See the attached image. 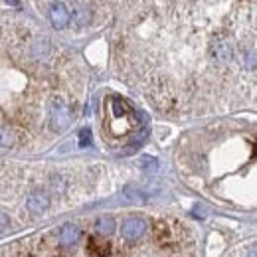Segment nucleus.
Instances as JSON below:
<instances>
[{
  "label": "nucleus",
  "instance_id": "f257e3e1",
  "mask_svg": "<svg viewBox=\"0 0 257 257\" xmlns=\"http://www.w3.org/2000/svg\"><path fill=\"white\" fill-rule=\"evenodd\" d=\"M107 128L115 137H125L135 128V111L121 97L107 99Z\"/></svg>",
  "mask_w": 257,
  "mask_h": 257
},
{
  "label": "nucleus",
  "instance_id": "f03ea898",
  "mask_svg": "<svg viewBox=\"0 0 257 257\" xmlns=\"http://www.w3.org/2000/svg\"><path fill=\"white\" fill-rule=\"evenodd\" d=\"M71 123V115H69V109L62 99H54L52 105H50V125L54 131L62 133L69 127Z\"/></svg>",
  "mask_w": 257,
  "mask_h": 257
},
{
  "label": "nucleus",
  "instance_id": "7ed1b4c3",
  "mask_svg": "<svg viewBox=\"0 0 257 257\" xmlns=\"http://www.w3.org/2000/svg\"><path fill=\"white\" fill-rule=\"evenodd\" d=\"M145 231H147V222H145L143 218H128L127 222L123 224V227H121L123 237H125V239H131V241L143 237Z\"/></svg>",
  "mask_w": 257,
  "mask_h": 257
},
{
  "label": "nucleus",
  "instance_id": "20e7f679",
  "mask_svg": "<svg viewBox=\"0 0 257 257\" xmlns=\"http://www.w3.org/2000/svg\"><path fill=\"white\" fill-rule=\"evenodd\" d=\"M50 20H52V24L56 28H65L69 24V20H71V12L67 10V6L64 2H54L50 6Z\"/></svg>",
  "mask_w": 257,
  "mask_h": 257
},
{
  "label": "nucleus",
  "instance_id": "39448f33",
  "mask_svg": "<svg viewBox=\"0 0 257 257\" xmlns=\"http://www.w3.org/2000/svg\"><path fill=\"white\" fill-rule=\"evenodd\" d=\"M79 235H81V231H79V227L73 224H65L60 227V231H58V241H60V245H73L77 239H79Z\"/></svg>",
  "mask_w": 257,
  "mask_h": 257
},
{
  "label": "nucleus",
  "instance_id": "423d86ee",
  "mask_svg": "<svg viewBox=\"0 0 257 257\" xmlns=\"http://www.w3.org/2000/svg\"><path fill=\"white\" fill-rule=\"evenodd\" d=\"M212 54L220 62H225V60L231 58V48H229V44L225 40H216V42H212Z\"/></svg>",
  "mask_w": 257,
  "mask_h": 257
},
{
  "label": "nucleus",
  "instance_id": "0eeeda50",
  "mask_svg": "<svg viewBox=\"0 0 257 257\" xmlns=\"http://www.w3.org/2000/svg\"><path fill=\"white\" fill-rule=\"evenodd\" d=\"M155 239H157V243H168L170 241V224L166 220H159L155 224Z\"/></svg>",
  "mask_w": 257,
  "mask_h": 257
},
{
  "label": "nucleus",
  "instance_id": "6e6552de",
  "mask_svg": "<svg viewBox=\"0 0 257 257\" xmlns=\"http://www.w3.org/2000/svg\"><path fill=\"white\" fill-rule=\"evenodd\" d=\"M95 231L99 235H111L115 231V220L111 216H101L95 222Z\"/></svg>",
  "mask_w": 257,
  "mask_h": 257
},
{
  "label": "nucleus",
  "instance_id": "1a4fd4ad",
  "mask_svg": "<svg viewBox=\"0 0 257 257\" xmlns=\"http://www.w3.org/2000/svg\"><path fill=\"white\" fill-rule=\"evenodd\" d=\"M28 208L36 212V214H40V212H44L46 208H48V198L44 196L42 192H36L32 194L30 198H28Z\"/></svg>",
  "mask_w": 257,
  "mask_h": 257
},
{
  "label": "nucleus",
  "instance_id": "9d476101",
  "mask_svg": "<svg viewBox=\"0 0 257 257\" xmlns=\"http://www.w3.org/2000/svg\"><path fill=\"white\" fill-rule=\"evenodd\" d=\"M89 257H107L109 255V245L99 241V239H89Z\"/></svg>",
  "mask_w": 257,
  "mask_h": 257
},
{
  "label": "nucleus",
  "instance_id": "9b49d317",
  "mask_svg": "<svg viewBox=\"0 0 257 257\" xmlns=\"http://www.w3.org/2000/svg\"><path fill=\"white\" fill-rule=\"evenodd\" d=\"M14 145V135L8 128L0 127V147H12Z\"/></svg>",
  "mask_w": 257,
  "mask_h": 257
},
{
  "label": "nucleus",
  "instance_id": "f8f14e48",
  "mask_svg": "<svg viewBox=\"0 0 257 257\" xmlns=\"http://www.w3.org/2000/svg\"><path fill=\"white\" fill-rule=\"evenodd\" d=\"M141 166H143L147 172H157V168H159V162H157V159L145 157V159H141Z\"/></svg>",
  "mask_w": 257,
  "mask_h": 257
},
{
  "label": "nucleus",
  "instance_id": "ddd939ff",
  "mask_svg": "<svg viewBox=\"0 0 257 257\" xmlns=\"http://www.w3.org/2000/svg\"><path fill=\"white\" fill-rule=\"evenodd\" d=\"M75 24L77 26H85L89 22V10H75Z\"/></svg>",
  "mask_w": 257,
  "mask_h": 257
},
{
  "label": "nucleus",
  "instance_id": "4468645a",
  "mask_svg": "<svg viewBox=\"0 0 257 257\" xmlns=\"http://www.w3.org/2000/svg\"><path fill=\"white\" fill-rule=\"evenodd\" d=\"M91 143V133L87 131V128H83L81 133H79V147H87Z\"/></svg>",
  "mask_w": 257,
  "mask_h": 257
},
{
  "label": "nucleus",
  "instance_id": "2eb2a0df",
  "mask_svg": "<svg viewBox=\"0 0 257 257\" xmlns=\"http://www.w3.org/2000/svg\"><path fill=\"white\" fill-rule=\"evenodd\" d=\"M251 257H255V247H251Z\"/></svg>",
  "mask_w": 257,
  "mask_h": 257
}]
</instances>
